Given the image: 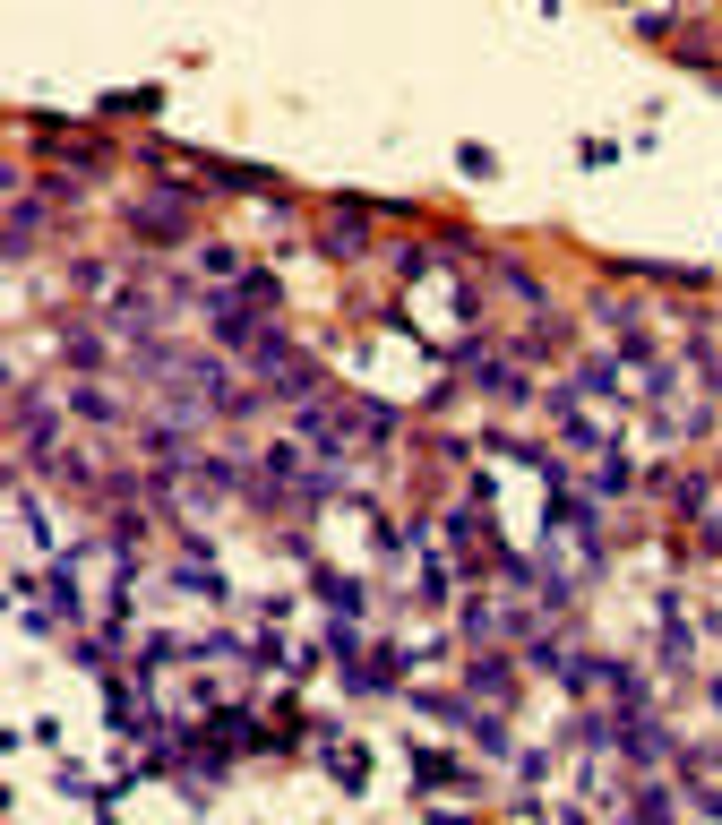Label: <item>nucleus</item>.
Returning a JSON list of instances; mask_svg holds the SVG:
<instances>
[{
  "mask_svg": "<svg viewBox=\"0 0 722 825\" xmlns=\"http://www.w3.org/2000/svg\"><path fill=\"white\" fill-rule=\"evenodd\" d=\"M473 697H490V705L508 697V662H473Z\"/></svg>",
  "mask_w": 722,
  "mask_h": 825,
  "instance_id": "1",
  "label": "nucleus"
}]
</instances>
